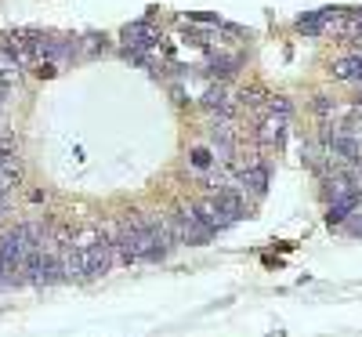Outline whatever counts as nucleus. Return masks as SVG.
Wrapping results in <instances>:
<instances>
[{"label":"nucleus","instance_id":"obj_1","mask_svg":"<svg viewBox=\"0 0 362 337\" xmlns=\"http://www.w3.org/2000/svg\"><path fill=\"white\" fill-rule=\"evenodd\" d=\"M44 236H47V229L40 222H22L0 239V268H4L15 283H22V265L44 243Z\"/></svg>","mask_w":362,"mask_h":337},{"label":"nucleus","instance_id":"obj_2","mask_svg":"<svg viewBox=\"0 0 362 337\" xmlns=\"http://www.w3.org/2000/svg\"><path fill=\"white\" fill-rule=\"evenodd\" d=\"M167 222H170V232H174V239H177V247H203V243L214 239V232L199 222L196 207L181 203V207L167 210Z\"/></svg>","mask_w":362,"mask_h":337},{"label":"nucleus","instance_id":"obj_3","mask_svg":"<svg viewBox=\"0 0 362 337\" xmlns=\"http://www.w3.org/2000/svg\"><path fill=\"white\" fill-rule=\"evenodd\" d=\"M286 127H290V113L264 109V120L257 124V145L264 152H279L283 142H286Z\"/></svg>","mask_w":362,"mask_h":337},{"label":"nucleus","instance_id":"obj_4","mask_svg":"<svg viewBox=\"0 0 362 337\" xmlns=\"http://www.w3.org/2000/svg\"><path fill=\"white\" fill-rule=\"evenodd\" d=\"M235 185L243 189L247 196L261 200L268 193V167L261 160H250V164H235Z\"/></svg>","mask_w":362,"mask_h":337},{"label":"nucleus","instance_id":"obj_5","mask_svg":"<svg viewBox=\"0 0 362 337\" xmlns=\"http://www.w3.org/2000/svg\"><path fill=\"white\" fill-rule=\"evenodd\" d=\"M341 15H344V8H319V11H308V15L297 18V33L319 37V33H326V29H334V22H341Z\"/></svg>","mask_w":362,"mask_h":337},{"label":"nucleus","instance_id":"obj_6","mask_svg":"<svg viewBox=\"0 0 362 337\" xmlns=\"http://www.w3.org/2000/svg\"><path fill=\"white\" fill-rule=\"evenodd\" d=\"M196 214H199V222H203V225H206L210 232H214V236H218V232H225L228 225H235V222L228 218V214H225V210L218 207V200H214V196L199 200V203H196Z\"/></svg>","mask_w":362,"mask_h":337},{"label":"nucleus","instance_id":"obj_7","mask_svg":"<svg viewBox=\"0 0 362 337\" xmlns=\"http://www.w3.org/2000/svg\"><path fill=\"white\" fill-rule=\"evenodd\" d=\"M235 105H239V102H232L228 87H225L221 80L206 87V95H203V109H210L214 116H235Z\"/></svg>","mask_w":362,"mask_h":337},{"label":"nucleus","instance_id":"obj_8","mask_svg":"<svg viewBox=\"0 0 362 337\" xmlns=\"http://www.w3.org/2000/svg\"><path fill=\"white\" fill-rule=\"evenodd\" d=\"M124 44H127V47H138V51H148V47L160 44V33H156L153 22H131V25L124 29Z\"/></svg>","mask_w":362,"mask_h":337},{"label":"nucleus","instance_id":"obj_9","mask_svg":"<svg viewBox=\"0 0 362 337\" xmlns=\"http://www.w3.org/2000/svg\"><path fill=\"white\" fill-rule=\"evenodd\" d=\"M239 66H243V55H214L206 62V76H214V80H228L239 73Z\"/></svg>","mask_w":362,"mask_h":337},{"label":"nucleus","instance_id":"obj_10","mask_svg":"<svg viewBox=\"0 0 362 337\" xmlns=\"http://www.w3.org/2000/svg\"><path fill=\"white\" fill-rule=\"evenodd\" d=\"M235 98H239V105H247V109H264L272 95H268L264 87H243V91H239Z\"/></svg>","mask_w":362,"mask_h":337},{"label":"nucleus","instance_id":"obj_11","mask_svg":"<svg viewBox=\"0 0 362 337\" xmlns=\"http://www.w3.org/2000/svg\"><path fill=\"white\" fill-rule=\"evenodd\" d=\"M189 156H192V167L196 171H206L210 164H214V152H210V149H192Z\"/></svg>","mask_w":362,"mask_h":337},{"label":"nucleus","instance_id":"obj_12","mask_svg":"<svg viewBox=\"0 0 362 337\" xmlns=\"http://www.w3.org/2000/svg\"><path fill=\"white\" fill-rule=\"evenodd\" d=\"M315 113H319L322 120H329V116L337 113V102H329L326 95H315Z\"/></svg>","mask_w":362,"mask_h":337},{"label":"nucleus","instance_id":"obj_13","mask_svg":"<svg viewBox=\"0 0 362 337\" xmlns=\"http://www.w3.org/2000/svg\"><path fill=\"white\" fill-rule=\"evenodd\" d=\"M355 214H358V218H355V222H351V232H358V236H362V203H358V207H355Z\"/></svg>","mask_w":362,"mask_h":337},{"label":"nucleus","instance_id":"obj_14","mask_svg":"<svg viewBox=\"0 0 362 337\" xmlns=\"http://www.w3.org/2000/svg\"><path fill=\"white\" fill-rule=\"evenodd\" d=\"M4 287H15V280H11V275H8L4 268H0V290H4Z\"/></svg>","mask_w":362,"mask_h":337},{"label":"nucleus","instance_id":"obj_15","mask_svg":"<svg viewBox=\"0 0 362 337\" xmlns=\"http://www.w3.org/2000/svg\"><path fill=\"white\" fill-rule=\"evenodd\" d=\"M355 109H358V113H362V95H358V98H355Z\"/></svg>","mask_w":362,"mask_h":337},{"label":"nucleus","instance_id":"obj_16","mask_svg":"<svg viewBox=\"0 0 362 337\" xmlns=\"http://www.w3.org/2000/svg\"><path fill=\"white\" fill-rule=\"evenodd\" d=\"M4 214H8V207H0V222H4Z\"/></svg>","mask_w":362,"mask_h":337}]
</instances>
